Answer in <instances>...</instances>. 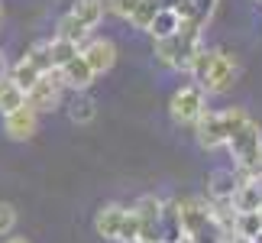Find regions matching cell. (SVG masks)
Returning a JSON list of instances; mask_svg holds the SVG:
<instances>
[{"label": "cell", "mask_w": 262, "mask_h": 243, "mask_svg": "<svg viewBox=\"0 0 262 243\" xmlns=\"http://www.w3.org/2000/svg\"><path fill=\"white\" fill-rule=\"evenodd\" d=\"M249 124V114L243 107H224V110H207L194 124V139L201 149L214 153V149H227L230 136L239 133Z\"/></svg>", "instance_id": "6da1fadb"}, {"label": "cell", "mask_w": 262, "mask_h": 243, "mask_svg": "<svg viewBox=\"0 0 262 243\" xmlns=\"http://www.w3.org/2000/svg\"><path fill=\"white\" fill-rule=\"evenodd\" d=\"M201 26H204V23H181V29H178L172 39H159V43H152L156 62H162L165 68H172V72H185L188 75L194 55L204 49Z\"/></svg>", "instance_id": "7a4b0ae2"}, {"label": "cell", "mask_w": 262, "mask_h": 243, "mask_svg": "<svg viewBox=\"0 0 262 243\" xmlns=\"http://www.w3.org/2000/svg\"><path fill=\"white\" fill-rule=\"evenodd\" d=\"M175 208H178V220H181L185 240H191V243H224V230L217 227L207 198H201V195L175 198Z\"/></svg>", "instance_id": "3957f363"}, {"label": "cell", "mask_w": 262, "mask_h": 243, "mask_svg": "<svg viewBox=\"0 0 262 243\" xmlns=\"http://www.w3.org/2000/svg\"><path fill=\"white\" fill-rule=\"evenodd\" d=\"M230 159L239 178H262V127L249 117V124L239 133L230 136Z\"/></svg>", "instance_id": "277c9868"}, {"label": "cell", "mask_w": 262, "mask_h": 243, "mask_svg": "<svg viewBox=\"0 0 262 243\" xmlns=\"http://www.w3.org/2000/svg\"><path fill=\"white\" fill-rule=\"evenodd\" d=\"M104 13H107L104 0H75V4L68 7V13H62V19L55 23V36L84 46L91 39V29L100 26Z\"/></svg>", "instance_id": "5b68a950"}, {"label": "cell", "mask_w": 262, "mask_h": 243, "mask_svg": "<svg viewBox=\"0 0 262 243\" xmlns=\"http://www.w3.org/2000/svg\"><path fill=\"white\" fill-rule=\"evenodd\" d=\"M168 114L178 127H194L207 114V94L198 85H181L168 100Z\"/></svg>", "instance_id": "8992f818"}, {"label": "cell", "mask_w": 262, "mask_h": 243, "mask_svg": "<svg viewBox=\"0 0 262 243\" xmlns=\"http://www.w3.org/2000/svg\"><path fill=\"white\" fill-rule=\"evenodd\" d=\"M236 78H239V58L227 49H214V65H210L201 91L204 94H227L236 85Z\"/></svg>", "instance_id": "52a82bcc"}, {"label": "cell", "mask_w": 262, "mask_h": 243, "mask_svg": "<svg viewBox=\"0 0 262 243\" xmlns=\"http://www.w3.org/2000/svg\"><path fill=\"white\" fill-rule=\"evenodd\" d=\"M162 198L156 195H143L133 205V214L139 220V243H156L162 240Z\"/></svg>", "instance_id": "ba28073f"}, {"label": "cell", "mask_w": 262, "mask_h": 243, "mask_svg": "<svg viewBox=\"0 0 262 243\" xmlns=\"http://www.w3.org/2000/svg\"><path fill=\"white\" fill-rule=\"evenodd\" d=\"M62 94H65V88H62V81H58V75L49 72L33 85V91L26 94V104L42 117V114H52V110L62 107Z\"/></svg>", "instance_id": "9c48e42d"}, {"label": "cell", "mask_w": 262, "mask_h": 243, "mask_svg": "<svg viewBox=\"0 0 262 243\" xmlns=\"http://www.w3.org/2000/svg\"><path fill=\"white\" fill-rule=\"evenodd\" d=\"M81 58L91 65L94 75H107L110 68L117 65V43L107 39V36H91L81 46Z\"/></svg>", "instance_id": "30bf717a"}, {"label": "cell", "mask_w": 262, "mask_h": 243, "mask_svg": "<svg viewBox=\"0 0 262 243\" xmlns=\"http://www.w3.org/2000/svg\"><path fill=\"white\" fill-rule=\"evenodd\" d=\"M4 133H7V139H13V143H26V139H33L39 133V114L29 104L13 110V114H7L4 117Z\"/></svg>", "instance_id": "8fae6325"}, {"label": "cell", "mask_w": 262, "mask_h": 243, "mask_svg": "<svg viewBox=\"0 0 262 243\" xmlns=\"http://www.w3.org/2000/svg\"><path fill=\"white\" fill-rule=\"evenodd\" d=\"M123 220H126V208H123V205H104V208L94 214V234H97L100 240L117 243Z\"/></svg>", "instance_id": "7c38bea8"}, {"label": "cell", "mask_w": 262, "mask_h": 243, "mask_svg": "<svg viewBox=\"0 0 262 243\" xmlns=\"http://www.w3.org/2000/svg\"><path fill=\"white\" fill-rule=\"evenodd\" d=\"M239 188V175L233 169H214L207 175V201L210 205H220V201H233Z\"/></svg>", "instance_id": "4fadbf2b"}, {"label": "cell", "mask_w": 262, "mask_h": 243, "mask_svg": "<svg viewBox=\"0 0 262 243\" xmlns=\"http://www.w3.org/2000/svg\"><path fill=\"white\" fill-rule=\"evenodd\" d=\"M230 205L236 214H262V178H239V188Z\"/></svg>", "instance_id": "5bb4252c"}, {"label": "cell", "mask_w": 262, "mask_h": 243, "mask_svg": "<svg viewBox=\"0 0 262 243\" xmlns=\"http://www.w3.org/2000/svg\"><path fill=\"white\" fill-rule=\"evenodd\" d=\"M55 75H58V81H62V88H72L75 94H84V91L94 85V78H97L94 72H91V65L84 62L81 55L72 58V62H68L65 68H58Z\"/></svg>", "instance_id": "9a60e30c"}, {"label": "cell", "mask_w": 262, "mask_h": 243, "mask_svg": "<svg viewBox=\"0 0 262 243\" xmlns=\"http://www.w3.org/2000/svg\"><path fill=\"white\" fill-rule=\"evenodd\" d=\"M7 78L13 81V85H16L19 91H23V94H29V91H33V85H36L39 78H42V72H39V68H36L33 62H29V58L19 55L16 62L7 68Z\"/></svg>", "instance_id": "2e32d148"}, {"label": "cell", "mask_w": 262, "mask_h": 243, "mask_svg": "<svg viewBox=\"0 0 262 243\" xmlns=\"http://www.w3.org/2000/svg\"><path fill=\"white\" fill-rule=\"evenodd\" d=\"M46 46H49V62H52V72L65 68L72 58L81 55V46H78V43H68V39H58V36L46 39Z\"/></svg>", "instance_id": "e0dca14e"}, {"label": "cell", "mask_w": 262, "mask_h": 243, "mask_svg": "<svg viewBox=\"0 0 262 243\" xmlns=\"http://www.w3.org/2000/svg\"><path fill=\"white\" fill-rule=\"evenodd\" d=\"M178 29H181V19L175 16V10H159L156 19L149 23L146 33L152 36V43H159V39H172V36L178 33Z\"/></svg>", "instance_id": "ac0fdd59"}, {"label": "cell", "mask_w": 262, "mask_h": 243, "mask_svg": "<svg viewBox=\"0 0 262 243\" xmlns=\"http://www.w3.org/2000/svg\"><path fill=\"white\" fill-rule=\"evenodd\" d=\"M185 234H181V220H178V208L175 198H168L162 205V243H181Z\"/></svg>", "instance_id": "d6986e66"}, {"label": "cell", "mask_w": 262, "mask_h": 243, "mask_svg": "<svg viewBox=\"0 0 262 243\" xmlns=\"http://www.w3.org/2000/svg\"><path fill=\"white\" fill-rule=\"evenodd\" d=\"M94 117H97V100L88 94H75V100L68 104V120L84 127V124H94Z\"/></svg>", "instance_id": "ffe728a7"}, {"label": "cell", "mask_w": 262, "mask_h": 243, "mask_svg": "<svg viewBox=\"0 0 262 243\" xmlns=\"http://www.w3.org/2000/svg\"><path fill=\"white\" fill-rule=\"evenodd\" d=\"M19 107H26V94L10 78H4L0 81V117L13 114V110H19Z\"/></svg>", "instance_id": "44dd1931"}, {"label": "cell", "mask_w": 262, "mask_h": 243, "mask_svg": "<svg viewBox=\"0 0 262 243\" xmlns=\"http://www.w3.org/2000/svg\"><path fill=\"white\" fill-rule=\"evenodd\" d=\"M210 65H214V49H201V52L194 55V62H191V68H188V75H191V85H204V78H207V72H210Z\"/></svg>", "instance_id": "7402d4cb"}, {"label": "cell", "mask_w": 262, "mask_h": 243, "mask_svg": "<svg viewBox=\"0 0 262 243\" xmlns=\"http://www.w3.org/2000/svg\"><path fill=\"white\" fill-rule=\"evenodd\" d=\"M159 10H162V7H159L156 0H139V7L133 10V16H129V26H136V29H143V33H146Z\"/></svg>", "instance_id": "603a6c76"}, {"label": "cell", "mask_w": 262, "mask_h": 243, "mask_svg": "<svg viewBox=\"0 0 262 243\" xmlns=\"http://www.w3.org/2000/svg\"><path fill=\"white\" fill-rule=\"evenodd\" d=\"M23 58H29V62H33V65H36L42 75L52 72V62H49V46H46V39H39V43L29 46L26 52H23Z\"/></svg>", "instance_id": "cb8c5ba5"}, {"label": "cell", "mask_w": 262, "mask_h": 243, "mask_svg": "<svg viewBox=\"0 0 262 243\" xmlns=\"http://www.w3.org/2000/svg\"><path fill=\"white\" fill-rule=\"evenodd\" d=\"M236 234L256 240L262 234V214H236Z\"/></svg>", "instance_id": "d4e9b609"}, {"label": "cell", "mask_w": 262, "mask_h": 243, "mask_svg": "<svg viewBox=\"0 0 262 243\" xmlns=\"http://www.w3.org/2000/svg\"><path fill=\"white\" fill-rule=\"evenodd\" d=\"M16 220H19L16 208L10 205V201H0V237H4V240L16 230Z\"/></svg>", "instance_id": "484cf974"}, {"label": "cell", "mask_w": 262, "mask_h": 243, "mask_svg": "<svg viewBox=\"0 0 262 243\" xmlns=\"http://www.w3.org/2000/svg\"><path fill=\"white\" fill-rule=\"evenodd\" d=\"M117 243H139V220L133 214V208H126V220H123V227H120Z\"/></svg>", "instance_id": "4316f807"}, {"label": "cell", "mask_w": 262, "mask_h": 243, "mask_svg": "<svg viewBox=\"0 0 262 243\" xmlns=\"http://www.w3.org/2000/svg\"><path fill=\"white\" fill-rule=\"evenodd\" d=\"M104 7H107V13H114V16L129 23V16H133V10L139 7V0H104Z\"/></svg>", "instance_id": "83f0119b"}, {"label": "cell", "mask_w": 262, "mask_h": 243, "mask_svg": "<svg viewBox=\"0 0 262 243\" xmlns=\"http://www.w3.org/2000/svg\"><path fill=\"white\" fill-rule=\"evenodd\" d=\"M191 4L198 7V13L204 16V19H210V13H214V7H217V0H191Z\"/></svg>", "instance_id": "f1b7e54d"}, {"label": "cell", "mask_w": 262, "mask_h": 243, "mask_svg": "<svg viewBox=\"0 0 262 243\" xmlns=\"http://www.w3.org/2000/svg\"><path fill=\"white\" fill-rule=\"evenodd\" d=\"M224 243H253V240H249V237H239V234H230Z\"/></svg>", "instance_id": "f546056e"}, {"label": "cell", "mask_w": 262, "mask_h": 243, "mask_svg": "<svg viewBox=\"0 0 262 243\" xmlns=\"http://www.w3.org/2000/svg\"><path fill=\"white\" fill-rule=\"evenodd\" d=\"M4 78H7V55L0 52V81H4Z\"/></svg>", "instance_id": "4dcf8cb0"}, {"label": "cell", "mask_w": 262, "mask_h": 243, "mask_svg": "<svg viewBox=\"0 0 262 243\" xmlns=\"http://www.w3.org/2000/svg\"><path fill=\"white\" fill-rule=\"evenodd\" d=\"M0 243H29L26 237H7V240H0Z\"/></svg>", "instance_id": "1f68e13d"}, {"label": "cell", "mask_w": 262, "mask_h": 243, "mask_svg": "<svg viewBox=\"0 0 262 243\" xmlns=\"http://www.w3.org/2000/svg\"><path fill=\"white\" fill-rule=\"evenodd\" d=\"M0 19H4V4H0Z\"/></svg>", "instance_id": "d6a6232c"}, {"label": "cell", "mask_w": 262, "mask_h": 243, "mask_svg": "<svg viewBox=\"0 0 262 243\" xmlns=\"http://www.w3.org/2000/svg\"><path fill=\"white\" fill-rule=\"evenodd\" d=\"M253 243H262V234H259V237H256V240H253Z\"/></svg>", "instance_id": "836d02e7"}, {"label": "cell", "mask_w": 262, "mask_h": 243, "mask_svg": "<svg viewBox=\"0 0 262 243\" xmlns=\"http://www.w3.org/2000/svg\"><path fill=\"white\" fill-rule=\"evenodd\" d=\"M156 243H162V240H156Z\"/></svg>", "instance_id": "e575fe53"}]
</instances>
